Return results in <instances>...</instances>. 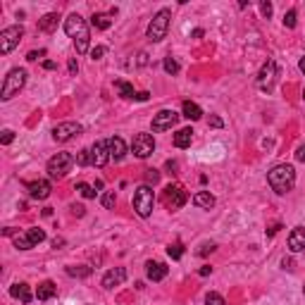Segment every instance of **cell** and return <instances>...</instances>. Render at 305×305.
Returning <instances> with one entry per match:
<instances>
[{"instance_id": "8992f818", "label": "cell", "mask_w": 305, "mask_h": 305, "mask_svg": "<svg viewBox=\"0 0 305 305\" xmlns=\"http://www.w3.org/2000/svg\"><path fill=\"white\" fill-rule=\"evenodd\" d=\"M186 203H189V193H186V189L181 184H170L165 189V205L170 207L172 212L174 210H181Z\"/></svg>"}, {"instance_id": "f5cc1de1", "label": "cell", "mask_w": 305, "mask_h": 305, "mask_svg": "<svg viewBox=\"0 0 305 305\" xmlns=\"http://www.w3.org/2000/svg\"><path fill=\"white\" fill-rule=\"evenodd\" d=\"M3 234H5V236H12V234H15V229H12V226H8V229H3Z\"/></svg>"}, {"instance_id": "836d02e7", "label": "cell", "mask_w": 305, "mask_h": 305, "mask_svg": "<svg viewBox=\"0 0 305 305\" xmlns=\"http://www.w3.org/2000/svg\"><path fill=\"white\" fill-rule=\"evenodd\" d=\"M77 162H79L81 167H86V165H91V150H86V148H84V150L77 152Z\"/></svg>"}, {"instance_id": "5bb4252c", "label": "cell", "mask_w": 305, "mask_h": 305, "mask_svg": "<svg viewBox=\"0 0 305 305\" xmlns=\"http://www.w3.org/2000/svg\"><path fill=\"white\" fill-rule=\"evenodd\" d=\"M27 189H29V196L34 198V200H45V198L50 196V181H45V179L29 181Z\"/></svg>"}, {"instance_id": "681fc988", "label": "cell", "mask_w": 305, "mask_h": 305, "mask_svg": "<svg viewBox=\"0 0 305 305\" xmlns=\"http://www.w3.org/2000/svg\"><path fill=\"white\" fill-rule=\"evenodd\" d=\"M72 212H74V215H84V205H72Z\"/></svg>"}, {"instance_id": "4316f807", "label": "cell", "mask_w": 305, "mask_h": 305, "mask_svg": "<svg viewBox=\"0 0 305 305\" xmlns=\"http://www.w3.org/2000/svg\"><path fill=\"white\" fill-rule=\"evenodd\" d=\"M91 24L96 29H100V31H105V29H110L112 19H110V15H105V12H96V15L91 17Z\"/></svg>"}, {"instance_id": "d4e9b609", "label": "cell", "mask_w": 305, "mask_h": 305, "mask_svg": "<svg viewBox=\"0 0 305 305\" xmlns=\"http://www.w3.org/2000/svg\"><path fill=\"white\" fill-rule=\"evenodd\" d=\"M181 110H184V117H186V119H191V122H198V119L203 117V110L198 108L196 103H191V100H186V103L181 105Z\"/></svg>"}, {"instance_id": "c3c4849f", "label": "cell", "mask_w": 305, "mask_h": 305, "mask_svg": "<svg viewBox=\"0 0 305 305\" xmlns=\"http://www.w3.org/2000/svg\"><path fill=\"white\" fill-rule=\"evenodd\" d=\"M279 229H281V224H274V226H269V229H267V236H274V234H277Z\"/></svg>"}, {"instance_id": "b9f144b4", "label": "cell", "mask_w": 305, "mask_h": 305, "mask_svg": "<svg viewBox=\"0 0 305 305\" xmlns=\"http://www.w3.org/2000/svg\"><path fill=\"white\" fill-rule=\"evenodd\" d=\"M45 55V50H31V53L27 55V60H31V62H34V60H38V57H43Z\"/></svg>"}, {"instance_id": "7dc6e473", "label": "cell", "mask_w": 305, "mask_h": 305, "mask_svg": "<svg viewBox=\"0 0 305 305\" xmlns=\"http://www.w3.org/2000/svg\"><path fill=\"white\" fill-rule=\"evenodd\" d=\"M79 72V64H77V60H69V74H77Z\"/></svg>"}, {"instance_id": "f6af8a7d", "label": "cell", "mask_w": 305, "mask_h": 305, "mask_svg": "<svg viewBox=\"0 0 305 305\" xmlns=\"http://www.w3.org/2000/svg\"><path fill=\"white\" fill-rule=\"evenodd\" d=\"M222 124H224V122H222L219 117H212V119H210V126H215V129H219Z\"/></svg>"}, {"instance_id": "db71d44e", "label": "cell", "mask_w": 305, "mask_h": 305, "mask_svg": "<svg viewBox=\"0 0 305 305\" xmlns=\"http://www.w3.org/2000/svg\"><path fill=\"white\" fill-rule=\"evenodd\" d=\"M298 67H300V72L305 74V57H300V62H298Z\"/></svg>"}, {"instance_id": "bcb514c9", "label": "cell", "mask_w": 305, "mask_h": 305, "mask_svg": "<svg viewBox=\"0 0 305 305\" xmlns=\"http://www.w3.org/2000/svg\"><path fill=\"white\" fill-rule=\"evenodd\" d=\"M210 272H212V267H210V265H205V267H200V269H198V274H200V277H207Z\"/></svg>"}, {"instance_id": "f1b7e54d", "label": "cell", "mask_w": 305, "mask_h": 305, "mask_svg": "<svg viewBox=\"0 0 305 305\" xmlns=\"http://www.w3.org/2000/svg\"><path fill=\"white\" fill-rule=\"evenodd\" d=\"M91 272H93V269L86 267V265H79V267H77V265H72V267H67V274H69V277H77V279L91 277Z\"/></svg>"}, {"instance_id": "11a10c76", "label": "cell", "mask_w": 305, "mask_h": 305, "mask_svg": "<svg viewBox=\"0 0 305 305\" xmlns=\"http://www.w3.org/2000/svg\"><path fill=\"white\" fill-rule=\"evenodd\" d=\"M303 100H305V89H303Z\"/></svg>"}, {"instance_id": "8d00e7d4", "label": "cell", "mask_w": 305, "mask_h": 305, "mask_svg": "<svg viewBox=\"0 0 305 305\" xmlns=\"http://www.w3.org/2000/svg\"><path fill=\"white\" fill-rule=\"evenodd\" d=\"M145 181H148V184H158V181H160V172L158 170H145Z\"/></svg>"}, {"instance_id": "4dcf8cb0", "label": "cell", "mask_w": 305, "mask_h": 305, "mask_svg": "<svg viewBox=\"0 0 305 305\" xmlns=\"http://www.w3.org/2000/svg\"><path fill=\"white\" fill-rule=\"evenodd\" d=\"M162 67H165V72L167 74H179V62L174 60V57H165V62H162Z\"/></svg>"}, {"instance_id": "6da1fadb", "label": "cell", "mask_w": 305, "mask_h": 305, "mask_svg": "<svg viewBox=\"0 0 305 305\" xmlns=\"http://www.w3.org/2000/svg\"><path fill=\"white\" fill-rule=\"evenodd\" d=\"M267 181L274 193L286 196L288 191H293V186H296V170H293V165H277V167H272L267 174Z\"/></svg>"}, {"instance_id": "d6986e66", "label": "cell", "mask_w": 305, "mask_h": 305, "mask_svg": "<svg viewBox=\"0 0 305 305\" xmlns=\"http://www.w3.org/2000/svg\"><path fill=\"white\" fill-rule=\"evenodd\" d=\"M288 248H291V253L305 251V226H296L291 232V236H288Z\"/></svg>"}, {"instance_id": "ab89813d", "label": "cell", "mask_w": 305, "mask_h": 305, "mask_svg": "<svg viewBox=\"0 0 305 305\" xmlns=\"http://www.w3.org/2000/svg\"><path fill=\"white\" fill-rule=\"evenodd\" d=\"M0 141H3V145H10L12 141H15V131L5 129V131H3V138H0Z\"/></svg>"}, {"instance_id": "7a4b0ae2", "label": "cell", "mask_w": 305, "mask_h": 305, "mask_svg": "<svg viewBox=\"0 0 305 305\" xmlns=\"http://www.w3.org/2000/svg\"><path fill=\"white\" fill-rule=\"evenodd\" d=\"M170 19H172V12L167 8H162L155 17L150 19V24H148V31H145V36L148 41L152 43H160L162 38L167 36V29H170Z\"/></svg>"}, {"instance_id": "4fadbf2b", "label": "cell", "mask_w": 305, "mask_h": 305, "mask_svg": "<svg viewBox=\"0 0 305 305\" xmlns=\"http://www.w3.org/2000/svg\"><path fill=\"white\" fill-rule=\"evenodd\" d=\"M274 77H277V64H274V60H267V62L262 64L260 74H258V86L262 91H269L272 84H274Z\"/></svg>"}, {"instance_id": "d6a6232c", "label": "cell", "mask_w": 305, "mask_h": 305, "mask_svg": "<svg viewBox=\"0 0 305 305\" xmlns=\"http://www.w3.org/2000/svg\"><path fill=\"white\" fill-rule=\"evenodd\" d=\"M205 305H226V303H224V298L219 296V293L210 291V293L205 296Z\"/></svg>"}, {"instance_id": "e0dca14e", "label": "cell", "mask_w": 305, "mask_h": 305, "mask_svg": "<svg viewBox=\"0 0 305 305\" xmlns=\"http://www.w3.org/2000/svg\"><path fill=\"white\" fill-rule=\"evenodd\" d=\"M108 150H110V160H124L126 155V143L119 138V136H112V138H108Z\"/></svg>"}, {"instance_id": "277c9868", "label": "cell", "mask_w": 305, "mask_h": 305, "mask_svg": "<svg viewBox=\"0 0 305 305\" xmlns=\"http://www.w3.org/2000/svg\"><path fill=\"white\" fill-rule=\"evenodd\" d=\"M152 205H155V193H152V189L148 186V184H143V186H138V189L134 191V210L138 217H150L152 215Z\"/></svg>"}, {"instance_id": "f546056e", "label": "cell", "mask_w": 305, "mask_h": 305, "mask_svg": "<svg viewBox=\"0 0 305 305\" xmlns=\"http://www.w3.org/2000/svg\"><path fill=\"white\" fill-rule=\"evenodd\" d=\"M167 255H170L172 260H179L181 255H184V243H170V246H167Z\"/></svg>"}, {"instance_id": "cb8c5ba5", "label": "cell", "mask_w": 305, "mask_h": 305, "mask_svg": "<svg viewBox=\"0 0 305 305\" xmlns=\"http://www.w3.org/2000/svg\"><path fill=\"white\" fill-rule=\"evenodd\" d=\"M89 41H91V31H89V27H86L79 36L74 38V48H77V53H79V55L89 53Z\"/></svg>"}, {"instance_id": "7c38bea8", "label": "cell", "mask_w": 305, "mask_h": 305, "mask_svg": "<svg viewBox=\"0 0 305 305\" xmlns=\"http://www.w3.org/2000/svg\"><path fill=\"white\" fill-rule=\"evenodd\" d=\"M110 160V150H108V141H96L91 145V165L93 167H103Z\"/></svg>"}, {"instance_id": "7bdbcfd3", "label": "cell", "mask_w": 305, "mask_h": 305, "mask_svg": "<svg viewBox=\"0 0 305 305\" xmlns=\"http://www.w3.org/2000/svg\"><path fill=\"white\" fill-rule=\"evenodd\" d=\"M148 98H150V93H148V91H138L134 100H141V103H143V100H148Z\"/></svg>"}, {"instance_id": "8fae6325", "label": "cell", "mask_w": 305, "mask_h": 305, "mask_svg": "<svg viewBox=\"0 0 305 305\" xmlns=\"http://www.w3.org/2000/svg\"><path fill=\"white\" fill-rule=\"evenodd\" d=\"M177 119H179V115L174 110H160L152 117V131H167V129L177 124Z\"/></svg>"}, {"instance_id": "9f6ffc18", "label": "cell", "mask_w": 305, "mask_h": 305, "mask_svg": "<svg viewBox=\"0 0 305 305\" xmlns=\"http://www.w3.org/2000/svg\"><path fill=\"white\" fill-rule=\"evenodd\" d=\"M303 293H305V286H303Z\"/></svg>"}, {"instance_id": "60d3db41", "label": "cell", "mask_w": 305, "mask_h": 305, "mask_svg": "<svg viewBox=\"0 0 305 305\" xmlns=\"http://www.w3.org/2000/svg\"><path fill=\"white\" fill-rule=\"evenodd\" d=\"M260 12H262V17H272V3H267V0H265V3H260Z\"/></svg>"}, {"instance_id": "3957f363", "label": "cell", "mask_w": 305, "mask_h": 305, "mask_svg": "<svg viewBox=\"0 0 305 305\" xmlns=\"http://www.w3.org/2000/svg\"><path fill=\"white\" fill-rule=\"evenodd\" d=\"M24 84H27V69H10L8 77H5V84H3V91H0V98L3 100H10L12 96H17L19 91L24 89Z\"/></svg>"}, {"instance_id": "30bf717a", "label": "cell", "mask_w": 305, "mask_h": 305, "mask_svg": "<svg viewBox=\"0 0 305 305\" xmlns=\"http://www.w3.org/2000/svg\"><path fill=\"white\" fill-rule=\"evenodd\" d=\"M81 131H84V126L77 124V122H62V124H57L53 129V141L67 143V141H72L74 136H79Z\"/></svg>"}, {"instance_id": "9a60e30c", "label": "cell", "mask_w": 305, "mask_h": 305, "mask_svg": "<svg viewBox=\"0 0 305 305\" xmlns=\"http://www.w3.org/2000/svg\"><path fill=\"white\" fill-rule=\"evenodd\" d=\"M84 29H86V22H84V19H81L77 12L64 19V31H67V36H69V38H77L81 31H84Z\"/></svg>"}, {"instance_id": "ba28073f", "label": "cell", "mask_w": 305, "mask_h": 305, "mask_svg": "<svg viewBox=\"0 0 305 305\" xmlns=\"http://www.w3.org/2000/svg\"><path fill=\"white\" fill-rule=\"evenodd\" d=\"M41 241H45V232L38 229V226L27 229L24 234H17V236H15V246H17L19 251H31V248H36Z\"/></svg>"}, {"instance_id": "5b68a950", "label": "cell", "mask_w": 305, "mask_h": 305, "mask_svg": "<svg viewBox=\"0 0 305 305\" xmlns=\"http://www.w3.org/2000/svg\"><path fill=\"white\" fill-rule=\"evenodd\" d=\"M72 165H74V158L69 152H57V155H53L48 160V177L50 179H62L64 174L72 170Z\"/></svg>"}, {"instance_id": "ffe728a7", "label": "cell", "mask_w": 305, "mask_h": 305, "mask_svg": "<svg viewBox=\"0 0 305 305\" xmlns=\"http://www.w3.org/2000/svg\"><path fill=\"white\" fill-rule=\"evenodd\" d=\"M10 296H12V298H19L22 303H31L34 293H31L29 284H15V286H10Z\"/></svg>"}, {"instance_id": "603a6c76", "label": "cell", "mask_w": 305, "mask_h": 305, "mask_svg": "<svg viewBox=\"0 0 305 305\" xmlns=\"http://www.w3.org/2000/svg\"><path fill=\"white\" fill-rule=\"evenodd\" d=\"M193 205L203 207V210H210V207L215 205V196L207 193V191H198L196 196H193Z\"/></svg>"}, {"instance_id": "44dd1931", "label": "cell", "mask_w": 305, "mask_h": 305, "mask_svg": "<svg viewBox=\"0 0 305 305\" xmlns=\"http://www.w3.org/2000/svg\"><path fill=\"white\" fill-rule=\"evenodd\" d=\"M55 293H57V286H55L50 279H45L43 284H38V288H36V298H38V300H50Z\"/></svg>"}, {"instance_id": "f907efd6", "label": "cell", "mask_w": 305, "mask_h": 305, "mask_svg": "<svg viewBox=\"0 0 305 305\" xmlns=\"http://www.w3.org/2000/svg\"><path fill=\"white\" fill-rule=\"evenodd\" d=\"M43 69H48V72H50V69H55V62H53V60H45V62H43Z\"/></svg>"}, {"instance_id": "e575fe53", "label": "cell", "mask_w": 305, "mask_h": 305, "mask_svg": "<svg viewBox=\"0 0 305 305\" xmlns=\"http://www.w3.org/2000/svg\"><path fill=\"white\" fill-rule=\"evenodd\" d=\"M115 203H117V193L115 191H108V193H105V196H103V207H115Z\"/></svg>"}, {"instance_id": "74e56055", "label": "cell", "mask_w": 305, "mask_h": 305, "mask_svg": "<svg viewBox=\"0 0 305 305\" xmlns=\"http://www.w3.org/2000/svg\"><path fill=\"white\" fill-rule=\"evenodd\" d=\"M105 53H108V48H105V45H96V48L91 50V60H100Z\"/></svg>"}, {"instance_id": "9c48e42d", "label": "cell", "mask_w": 305, "mask_h": 305, "mask_svg": "<svg viewBox=\"0 0 305 305\" xmlns=\"http://www.w3.org/2000/svg\"><path fill=\"white\" fill-rule=\"evenodd\" d=\"M131 150H134V155L141 158V160L150 158L152 150H155V138H152L150 134H136L134 141H131Z\"/></svg>"}, {"instance_id": "d590c367", "label": "cell", "mask_w": 305, "mask_h": 305, "mask_svg": "<svg viewBox=\"0 0 305 305\" xmlns=\"http://www.w3.org/2000/svg\"><path fill=\"white\" fill-rule=\"evenodd\" d=\"M296 10H288L286 15H284V27H288V29H293L296 27Z\"/></svg>"}, {"instance_id": "2e32d148", "label": "cell", "mask_w": 305, "mask_h": 305, "mask_svg": "<svg viewBox=\"0 0 305 305\" xmlns=\"http://www.w3.org/2000/svg\"><path fill=\"white\" fill-rule=\"evenodd\" d=\"M167 272L170 267L165 265V262H145V277L150 279V281H162V279L167 277Z\"/></svg>"}, {"instance_id": "ee69618b", "label": "cell", "mask_w": 305, "mask_h": 305, "mask_svg": "<svg viewBox=\"0 0 305 305\" xmlns=\"http://www.w3.org/2000/svg\"><path fill=\"white\" fill-rule=\"evenodd\" d=\"M296 160L298 162H305V145H300V148L296 150Z\"/></svg>"}, {"instance_id": "7402d4cb", "label": "cell", "mask_w": 305, "mask_h": 305, "mask_svg": "<svg viewBox=\"0 0 305 305\" xmlns=\"http://www.w3.org/2000/svg\"><path fill=\"white\" fill-rule=\"evenodd\" d=\"M191 141H193V129H179L177 134H174V145L177 148H189L191 145Z\"/></svg>"}, {"instance_id": "ac0fdd59", "label": "cell", "mask_w": 305, "mask_h": 305, "mask_svg": "<svg viewBox=\"0 0 305 305\" xmlns=\"http://www.w3.org/2000/svg\"><path fill=\"white\" fill-rule=\"evenodd\" d=\"M124 279H126V269L124 267L110 269V272H105V277H103V288H115V286H119Z\"/></svg>"}, {"instance_id": "f35d334b", "label": "cell", "mask_w": 305, "mask_h": 305, "mask_svg": "<svg viewBox=\"0 0 305 305\" xmlns=\"http://www.w3.org/2000/svg\"><path fill=\"white\" fill-rule=\"evenodd\" d=\"M212 251H215V243H203V246H200L196 253L200 255V258H205V255H210Z\"/></svg>"}, {"instance_id": "1f68e13d", "label": "cell", "mask_w": 305, "mask_h": 305, "mask_svg": "<svg viewBox=\"0 0 305 305\" xmlns=\"http://www.w3.org/2000/svg\"><path fill=\"white\" fill-rule=\"evenodd\" d=\"M77 191H79V193H81L84 198H96V193H98V191L93 189V186L84 184V181H81V184H77Z\"/></svg>"}, {"instance_id": "83f0119b", "label": "cell", "mask_w": 305, "mask_h": 305, "mask_svg": "<svg viewBox=\"0 0 305 305\" xmlns=\"http://www.w3.org/2000/svg\"><path fill=\"white\" fill-rule=\"evenodd\" d=\"M115 89L119 91V96H122V98H126V100L136 98L134 86H131V84H126V81H115Z\"/></svg>"}, {"instance_id": "816d5d0a", "label": "cell", "mask_w": 305, "mask_h": 305, "mask_svg": "<svg viewBox=\"0 0 305 305\" xmlns=\"http://www.w3.org/2000/svg\"><path fill=\"white\" fill-rule=\"evenodd\" d=\"M60 246H64V239H53V248H60Z\"/></svg>"}, {"instance_id": "484cf974", "label": "cell", "mask_w": 305, "mask_h": 305, "mask_svg": "<svg viewBox=\"0 0 305 305\" xmlns=\"http://www.w3.org/2000/svg\"><path fill=\"white\" fill-rule=\"evenodd\" d=\"M57 19H60V15H57V12H50V15H45V17L38 19V29H41V31H53V29L57 27Z\"/></svg>"}, {"instance_id": "52a82bcc", "label": "cell", "mask_w": 305, "mask_h": 305, "mask_svg": "<svg viewBox=\"0 0 305 305\" xmlns=\"http://www.w3.org/2000/svg\"><path fill=\"white\" fill-rule=\"evenodd\" d=\"M22 36H24V29L19 27V24L3 29V31H0V53H3V55L12 53V50H15V48L19 45Z\"/></svg>"}]
</instances>
